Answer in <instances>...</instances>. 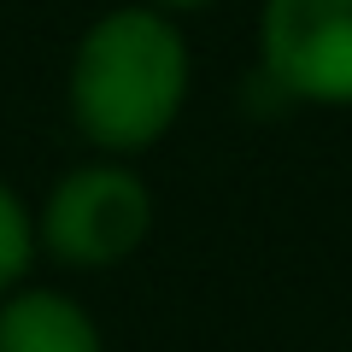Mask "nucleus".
Returning <instances> with one entry per match:
<instances>
[{
  "label": "nucleus",
  "instance_id": "5",
  "mask_svg": "<svg viewBox=\"0 0 352 352\" xmlns=\"http://www.w3.org/2000/svg\"><path fill=\"white\" fill-rule=\"evenodd\" d=\"M41 264V241H36V200L18 188L12 176H0V294L24 288Z\"/></svg>",
  "mask_w": 352,
  "mask_h": 352
},
{
  "label": "nucleus",
  "instance_id": "1",
  "mask_svg": "<svg viewBox=\"0 0 352 352\" xmlns=\"http://www.w3.org/2000/svg\"><path fill=\"white\" fill-rule=\"evenodd\" d=\"M194 100L188 24L147 0L94 12L65 59V118L76 141L106 159L153 153Z\"/></svg>",
  "mask_w": 352,
  "mask_h": 352
},
{
  "label": "nucleus",
  "instance_id": "3",
  "mask_svg": "<svg viewBox=\"0 0 352 352\" xmlns=\"http://www.w3.org/2000/svg\"><path fill=\"white\" fill-rule=\"evenodd\" d=\"M252 59L282 106L352 112V0H258Z\"/></svg>",
  "mask_w": 352,
  "mask_h": 352
},
{
  "label": "nucleus",
  "instance_id": "4",
  "mask_svg": "<svg viewBox=\"0 0 352 352\" xmlns=\"http://www.w3.org/2000/svg\"><path fill=\"white\" fill-rule=\"evenodd\" d=\"M0 352H112L100 317L59 282H36L0 294Z\"/></svg>",
  "mask_w": 352,
  "mask_h": 352
},
{
  "label": "nucleus",
  "instance_id": "2",
  "mask_svg": "<svg viewBox=\"0 0 352 352\" xmlns=\"http://www.w3.org/2000/svg\"><path fill=\"white\" fill-rule=\"evenodd\" d=\"M159 229V194L135 159H88L65 164L36 200L41 264L71 276H106L129 264Z\"/></svg>",
  "mask_w": 352,
  "mask_h": 352
},
{
  "label": "nucleus",
  "instance_id": "6",
  "mask_svg": "<svg viewBox=\"0 0 352 352\" xmlns=\"http://www.w3.org/2000/svg\"><path fill=\"white\" fill-rule=\"evenodd\" d=\"M147 6H159V12H170V18H200V12H212V6H223V0H147Z\"/></svg>",
  "mask_w": 352,
  "mask_h": 352
}]
</instances>
